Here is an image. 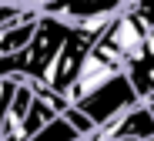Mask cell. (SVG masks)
<instances>
[{
	"mask_svg": "<svg viewBox=\"0 0 154 141\" xmlns=\"http://www.w3.org/2000/svg\"><path fill=\"white\" fill-rule=\"evenodd\" d=\"M124 7L127 0H47V4H40L44 14L64 17L70 24H107Z\"/></svg>",
	"mask_w": 154,
	"mask_h": 141,
	"instance_id": "3",
	"label": "cell"
},
{
	"mask_svg": "<svg viewBox=\"0 0 154 141\" xmlns=\"http://www.w3.org/2000/svg\"><path fill=\"white\" fill-rule=\"evenodd\" d=\"M127 7H131L147 27H154V0H127Z\"/></svg>",
	"mask_w": 154,
	"mask_h": 141,
	"instance_id": "8",
	"label": "cell"
},
{
	"mask_svg": "<svg viewBox=\"0 0 154 141\" xmlns=\"http://www.w3.org/2000/svg\"><path fill=\"white\" fill-rule=\"evenodd\" d=\"M77 138H84V134L77 131V128H74L64 114H57L54 121H47V124H44V128L30 138V141H77Z\"/></svg>",
	"mask_w": 154,
	"mask_h": 141,
	"instance_id": "4",
	"label": "cell"
},
{
	"mask_svg": "<svg viewBox=\"0 0 154 141\" xmlns=\"http://www.w3.org/2000/svg\"><path fill=\"white\" fill-rule=\"evenodd\" d=\"M37 4H20V0H7V4H0V27L4 24H10V20H17V17H23L27 10H34Z\"/></svg>",
	"mask_w": 154,
	"mask_h": 141,
	"instance_id": "7",
	"label": "cell"
},
{
	"mask_svg": "<svg viewBox=\"0 0 154 141\" xmlns=\"http://www.w3.org/2000/svg\"><path fill=\"white\" fill-rule=\"evenodd\" d=\"M137 101H141V94H137V88H134L131 74H127V71H117L111 81H104V84L94 88L87 98H81V101H77V107H84L87 114L94 118V124L100 128V124L114 121L121 111L134 107Z\"/></svg>",
	"mask_w": 154,
	"mask_h": 141,
	"instance_id": "2",
	"label": "cell"
},
{
	"mask_svg": "<svg viewBox=\"0 0 154 141\" xmlns=\"http://www.w3.org/2000/svg\"><path fill=\"white\" fill-rule=\"evenodd\" d=\"M154 27H147L131 7H124L111 17V24L104 27V34H100L97 47H104L114 61H121L124 67H131L141 54L147 50V37H151Z\"/></svg>",
	"mask_w": 154,
	"mask_h": 141,
	"instance_id": "1",
	"label": "cell"
},
{
	"mask_svg": "<svg viewBox=\"0 0 154 141\" xmlns=\"http://www.w3.org/2000/svg\"><path fill=\"white\" fill-rule=\"evenodd\" d=\"M34 4H37V7H40V4H47V0H34Z\"/></svg>",
	"mask_w": 154,
	"mask_h": 141,
	"instance_id": "9",
	"label": "cell"
},
{
	"mask_svg": "<svg viewBox=\"0 0 154 141\" xmlns=\"http://www.w3.org/2000/svg\"><path fill=\"white\" fill-rule=\"evenodd\" d=\"M64 118H67V121H70V124H74L77 131H81L84 138H91V134L97 131V124H94V118L87 114L84 107H77V104H67V107H64Z\"/></svg>",
	"mask_w": 154,
	"mask_h": 141,
	"instance_id": "5",
	"label": "cell"
},
{
	"mask_svg": "<svg viewBox=\"0 0 154 141\" xmlns=\"http://www.w3.org/2000/svg\"><path fill=\"white\" fill-rule=\"evenodd\" d=\"M147 104H151V111H154V98H151V101H147Z\"/></svg>",
	"mask_w": 154,
	"mask_h": 141,
	"instance_id": "10",
	"label": "cell"
},
{
	"mask_svg": "<svg viewBox=\"0 0 154 141\" xmlns=\"http://www.w3.org/2000/svg\"><path fill=\"white\" fill-rule=\"evenodd\" d=\"M20 88V77H0V131H4V118L10 111V101Z\"/></svg>",
	"mask_w": 154,
	"mask_h": 141,
	"instance_id": "6",
	"label": "cell"
}]
</instances>
